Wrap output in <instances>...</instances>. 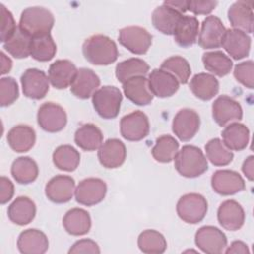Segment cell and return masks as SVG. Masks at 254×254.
<instances>
[{
  "label": "cell",
  "mask_w": 254,
  "mask_h": 254,
  "mask_svg": "<svg viewBox=\"0 0 254 254\" xmlns=\"http://www.w3.org/2000/svg\"><path fill=\"white\" fill-rule=\"evenodd\" d=\"M85 60L94 65H108L118 58V49L109 37L96 34L87 38L82 45Z\"/></svg>",
  "instance_id": "cell-1"
},
{
  "label": "cell",
  "mask_w": 254,
  "mask_h": 254,
  "mask_svg": "<svg viewBox=\"0 0 254 254\" xmlns=\"http://www.w3.org/2000/svg\"><path fill=\"white\" fill-rule=\"evenodd\" d=\"M175 168L183 177L196 178L207 171L208 164L198 147L185 145L175 157Z\"/></svg>",
  "instance_id": "cell-2"
},
{
  "label": "cell",
  "mask_w": 254,
  "mask_h": 254,
  "mask_svg": "<svg viewBox=\"0 0 254 254\" xmlns=\"http://www.w3.org/2000/svg\"><path fill=\"white\" fill-rule=\"evenodd\" d=\"M55 18L52 12L44 7L34 6L26 8L19 21V28L31 37L50 34L54 27Z\"/></svg>",
  "instance_id": "cell-3"
},
{
  "label": "cell",
  "mask_w": 254,
  "mask_h": 254,
  "mask_svg": "<svg viewBox=\"0 0 254 254\" xmlns=\"http://www.w3.org/2000/svg\"><path fill=\"white\" fill-rule=\"evenodd\" d=\"M121 102V91L113 85L102 86L92 95L93 107L97 114L104 119L115 118L119 113Z\"/></svg>",
  "instance_id": "cell-4"
},
{
  "label": "cell",
  "mask_w": 254,
  "mask_h": 254,
  "mask_svg": "<svg viewBox=\"0 0 254 254\" xmlns=\"http://www.w3.org/2000/svg\"><path fill=\"white\" fill-rule=\"evenodd\" d=\"M177 213L179 217L190 224L200 222L207 212V201L199 193H186L177 202Z\"/></svg>",
  "instance_id": "cell-5"
},
{
  "label": "cell",
  "mask_w": 254,
  "mask_h": 254,
  "mask_svg": "<svg viewBox=\"0 0 254 254\" xmlns=\"http://www.w3.org/2000/svg\"><path fill=\"white\" fill-rule=\"evenodd\" d=\"M152 35L143 27L128 26L119 31V43L135 55H144L152 45Z\"/></svg>",
  "instance_id": "cell-6"
},
{
  "label": "cell",
  "mask_w": 254,
  "mask_h": 254,
  "mask_svg": "<svg viewBox=\"0 0 254 254\" xmlns=\"http://www.w3.org/2000/svg\"><path fill=\"white\" fill-rule=\"evenodd\" d=\"M149 131V119L143 111H133L120 120V133L128 141H140L148 136Z\"/></svg>",
  "instance_id": "cell-7"
},
{
  "label": "cell",
  "mask_w": 254,
  "mask_h": 254,
  "mask_svg": "<svg viewBox=\"0 0 254 254\" xmlns=\"http://www.w3.org/2000/svg\"><path fill=\"white\" fill-rule=\"evenodd\" d=\"M37 120L40 127L50 133L62 131L67 122L64 109L55 102L43 103L37 114Z\"/></svg>",
  "instance_id": "cell-8"
},
{
  "label": "cell",
  "mask_w": 254,
  "mask_h": 254,
  "mask_svg": "<svg viewBox=\"0 0 254 254\" xmlns=\"http://www.w3.org/2000/svg\"><path fill=\"white\" fill-rule=\"evenodd\" d=\"M196 246L204 253L219 254L227 246V238L219 228L212 225L200 227L194 236Z\"/></svg>",
  "instance_id": "cell-9"
},
{
  "label": "cell",
  "mask_w": 254,
  "mask_h": 254,
  "mask_svg": "<svg viewBox=\"0 0 254 254\" xmlns=\"http://www.w3.org/2000/svg\"><path fill=\"white\" fill-rule=\"evenodd\" d=\"M107 191L106 184L98 178H87L82 180L76 187L75 200L86 206L95 205L103 200Z\"/></svg>",
  "instance_id": "cell-10"
},
{
  "label": "cell",
  "mask_w": 254,
  "mask_h": 254,
  "mask_svg": "<svg viewBox=\"0 0 254 254\" xmlns=\"http://www.w3.org/2000/svg\"><path fill=\"white\" fill-rule=\"evenodd\" d=\"M242 116L243 111L241 105L228 95H220L212 103V117L221 127L240 121Z\"/></svg>",
  "instance_id": "cell-11"
},
{
  "label": "cell",
  "mask_w": 254,
  "mask_h": 254,
  "mask_svg": "<svg viewBox=\"0 0 254 254\" xmlns=\"http://www.w3.org/2000/svg\"><path fill=\"white\" fill-rule=\"evenodd\" d=\"M199 125L200 118L197 112L190 108H183L175 115L172 129L181 141H190L197 133Z\"/></svg>",
  "instance_id": "cell-12"
},
{
  "label": "cell",
  "mask_w": 254,
  "mask_h": 254,
  "mask_svg": "<svg viewBox=\"0 0 254 254\" xmlns=\"http://www.w3.org/2000/svg\"><path fill=\"white\" fill-rule=\"evenodd\" d=\"M49 77L38 68H28L21 76L22 90L25 96L32 99H42L49 91Z\"/></svg>",
  "instance_id": "cell-13"
},
{
  "label": "cell",
  "mask_w": 254,
  "mask_h": 254,
  "mask_svg": "<svg viewBox=\"0 0 254 254\" xmlns=\"http://www.w3.org/2000/svg\"><path fill=\"white\" fill-rule=\"evenodd\" d=\"M226 29L216 16L206 17L198 34V45L202 49H216L221 47Z\"/></svg>",
  "instance_id": "cell-14"
},
{
  "label": "cell",
  "mask_w": 254,
  "mask_h": 254,
  "mask_svg": "<svg viewBox=\"0 0 254 254\" xmlns=\"http://www.w3.org/2000/svg\"><path fill=\"white\" fill-rule=\"evenodd\" d=\"M211 187L221 195L235 194L245 189L243 178L232 170H218L211 176Z\"/></svg>",
  "instance_id": "cell-15"
},
{
  "label": "cell",
  "mask_w": 254,
  "mask_h": 254,
  "mask_svg": "<svg viewBox=\"0 0 254 254\" xmlns=\"http://www.w3.org/2000/svg\"><path fill=\"white\" fill-rule=\"evenodd\" d=\"M74 191V180L65 175H58L52 178L45 188L46 196L55 203H65L69 201Z\"/></svg>",
  "instance_id": "cell-16"
},
{
  "label": "cell",
  "mask_w": 254,
  "mask_h": 254,
  "mask_svg": "<svg viewBox=\"0 0 254 254\" xmlns=\"http://www.w3.org/2000/svg\"><path fill=\"white\" fill-rule=\"evenodd\" d=\"M217 219L224 229L236 231L243 226L245 213L240 203L233 199H227L220 203L217 210Z\"/></svg>",
  "instance_id": "cell-17"
},
{
  "label": "cell",
  "mask_w": 254,
  "mask_h": 254,
  "mask_svg": "<svg viewBox=\"0 0 254 254\" xmlns=\"http://www.w3.org/2000/svg\"><path fill=\"white\" fill-rule=\"evenodd\" d=\"M126 147L116 138L106 140L98 149V160L106 169H116L123 165L126 159Z\"/></svg>",
  "instance_id": "cell-18"
},
{
  "label": "cell",
  "mask_w": 254,
  "mask_h": 254,
  "mask_svg": "<svg viewBox=\"0 0 254 254\" xmlns=\"http://www.w3.org/2000/svg\"><path fill=\"white\" fill-rule=\"evenodd\" d=\"M149 88L153 95L166 98L174 95L179 89V81L177 78L161 68H155L148 77Z\"/></svg>",
  "instance_id": "cell-19"
},
{
  "label": "cell",
  "mask_w": 254,
  "mask_h": 254,
  "mask_svg": "<svg viewBox=\"0 0 254 254\" xmlns=\"http://www.w3.org/2000/svg\"><path fill=\"white\" fill-rule=\"evenodd\" d=\"M221 46L234 60H241L249 55L251 38L240 30L228 29L225 32Z\"/></svg>",
  "instance_id": "cell-20"
},
{
  "label": "cell",
  "mask_w": 254,
  "mask_h": 254,
  "mask_svg": "<svg viewBox=\"0 0 254 254\" xmlns=\"http://www.w3.org/2000/svg\"><path fill=\"white\" fill-rule=\"evenodd\" d=\"M100 85L98 75L90 68L77 69L76 75L70 85L71 93L80 99H87L93 95Z\"/></svg>",
  "instance_id": "cell-21"
},
{
  "label": "cell",
  "mask_w": 254,
  "mask_h": 254,
  "mask_svg": "<svg viewBox=\"0 0 254 254\" xmlns=\"http://www.w3.org/2000/svg\"><path fill=\"white\" fill-rule=\"evenodd\" d=\"M77 68L74 64L68 60H58L49 67V80L57 89H64L71 85Z\"/></svg>",
  "instance_id": "cell-22"
},
{
  "label": "cell",
  "mask_w": 254,
  "mask_h": 254,
  "mask_svg": "<svg viewBox=\"0 0 254 254\" xmlns=\"http://www.w3.org/2000/svg\"><path fill=\"white\" fill-rule=\"evenodd\" d=\"M17 246L23 254H43L49 248V240L43 231L30 228L20 233Z\"/></svg>",
  "instance_id": "cell-23"
},
{
  "label": "cell",
  "mask_w": 254,
  "mask_h": 254,
  "mask_svg": "<svg viewBox=\"0 0 254 254\" xmlns=\"http://www.w3.org/2000/svg\"><path fill=\"white\" fill-rule=\"evenodd\" d=\"M228 20L233 29L244 33L253 31V10L252 2L236 1L228 9Z\"/></svg>",
  "instance_id": "cell-24"
},
{
  "label": "cell",
  "mask_w": 254,
  "mask_h": 254,
  "mask_svg": "<svg viewBox=\"0 0 254 254\" xmlns=\"http://www.w3.org/2000/svg\"><path fill=\"white\" fill-rule=\"evenodd\" d=\"M122 84L125 96L134 104L143 106L152 102L154 95L149 88V82L145 76L132 77Z\"/></svg>",
  "instance_id": "cell-25"
},
{
  "label": "cell",
  "mask_w": 254,
  "mask_h": 254,
  "mask_svg": "<svg viewBox=\"0 0 254 254\" xmlns=\"http://www.w3.org/2000/svg\"><path fill=\"white\" fill-rule=\"evenodd\" d=\"M7 142L10 148L17 153L28 152L36 143V132L29 125H16L8 132Z\"/></svg>",
  "instance_id": "cell-26"
},
{
  "label": "cell",
  "mask_w": 254,
  "mask_h": 254,
  "mask_svg": "<svg viewBox=\"0 0 254 254\" xmlns=\"http://www.w3.org/2000/svg\"><path fill=\"white\" fill-rule=\"evenodd\" d=\"M9 219L17 225H27L35 218L36 204L28 196H18L8 206Z\"/></svg>",
  "instance_id": "cell-27"
},
{
  "label": "cell",
  "mask_w": 254,
  "mask_h": 254,
  "mask_svg": "<svg viewBox=\"0 0 254 254\" xmlns=\"http://www.w3.org/2000/svg\"><path fill=\"white\" fill-rule=\"evenodd\" d=\"M63 225L68 234L80 236L89 232L91 227V218L86 210L75 207L69 209L64 214L63 218Z\"/></svg>",
  "instance_id": "cell-28"
},
{
  "label": "cell",
  "mask_w": 254,
  "mask_h": 254,
  "mask_svg": "<svg viewBox=\"0 0 254 254\" xmlns=\"http://www.w3.org/2000/svg\"><path fill=\"white\" fill-rule=\"evenodd\" d=\"M183 14L163 4L152 13V24L159 32L165 35H173Z\"/></svg>",
  "instance_id": "cell-29"
},
{
  "label": "cell",
  "mask_w": 254,
  "mask_h": 254,
  "mask_svg": "<svg viewBox=\"0 0 254 254\" xmlns=\"http://www.w3.org/2000/svg\"><path fill=\"white\" fill-rule=\"evenodd\" d=\"M198 20L193 16H182L174 32L176 43L183 47L189 48L192 46L198 36Z\"/></svg>",
  "instance_id": "cell-30"
},
{
  "label": "cell",
  "mask_w": 254,
  "mask_h": 254,
  "mask_svg": "<svg viewBox=\"0 0 254 254\" xmlns=\"http://www.w3.org/2000/svg\"><path fill=\"white\" fill-rule=\"evenodd\" d=\"M190 88L195 97L206 101L210 100L218 93L219 82L214 75L200 72L191 78Z\"/></svg>",
  "instance_id": "cell-31"
},
{
  "label": "cell",
  "mask_w": 254,
  "mask_h": 254,
  "mask_svg": "<svg viewBox=\"0 0 254 254\" xmlns=\"http://www.w3.org/2000/svg\"><path fill=\"white\" fill-rule=\"evenodd\" d=\"M224 145L231 151H242L249 143V129L241 123L233 122L222 130Z\"/></svg>",
  "instance_id": "cell-32"
},
{
  "label": "cell",
  "mask_w": 254,
  "mask_h": 254,
  "mask_svg": "<svg viewBox=\"0 0 254 254\" xmlns=\"http://www.w3.org/2000/svg\"><path fill=\"white\" fill-rule=\"evenodd\" d=\"M103 141L101 130L94 124L86 123L81 125L74 134L75 144L84 151H95L100 148Z\"/></svg>",
  "instance_id": "cell-33"
},
{
  "label": "cell",
  "mask_w": 254,
  "mask_h": 254,
  "mask_svg": "<svg viewBox=\"0 0 254 254\" xmlns=\"http://www.w3.org/2000/svg\"><path fill=\"white\" fill-rule=\"evenodd\" d=\"M11 174L21 185H28L36 181L39 175L37 163L30 157H19L12 163Z\"/></svg>",
  "instance_id": "cell-34"
},
{
  "label": "cell",
  "mask_w": 254,
  "mask_h": 254,
  "mask_svg": "<svg viewBox=\"0 0 254 254\" xmlns=\"http://www.w3.org/2000/svg\"><path fill=\"white\" fill-rule=\"evenodd\" d=\"M57 52V46L51 34L32 37L30 45V56L38 62L51 61Z\"/></svg>",
  "instance_id": "cell-35"
},
{
  "label": "cell",
  "mask_w": 254,
  "mask_h": 254,
  "mask_svg": "<svg viewBox=\"0 0 254 254\" xmlns=\"http://www.w3.org/2000/svg\"><path fill=\"white\" fill-rule=\"evenodd\" d=\"M149 64L138 58H131L120 62L115 67V75L121 83L135 76H145L149 71Z\"/></svg>",
  "instance_id": "cell-36"
},
{
  "label": "cell",
  "mask_w": 254,
  "mask_h": 254,
  "mask_svg": "<svg viewBox=\"0 0 254 254\" xmlns=\"http://www.w3.org/2000/svg\"><path fill=\"white\" fill-rule=\"evenodd\" d=\"M202 63L207 71L220 77L228 74L233 65L230 58H228L221 51L204 53L202 55Z\"/></svg>",
  "instance_id": "cell-37"
},
{
  "label": "cell",
  "mask_w": 254,
  "mask_h": 254,
  "mask_svg": "<svg viewBox=\"0 0 254 254\" xmlns=\"http://www.w3.org/2000/svg\"><path fill=\"white\" fill-rule=\"evenodd\" d=\"M53 162L59 170L72 172L79 165L80 154L70 145H61L53 153Z\"/></svg>",
  "instance_id": "cell-38"
},
{
  "label": "cell",
  "mask_w": 254,
  "mask_h": 254,
  "mask_svg": "<svg viewBox=\"0 0 254 254\" xmlns=\"http://www.w3.org/2000/svg\"><path fill=\"white\" fill-rule=\"evenodd\" d=\"M138 247L143 253L161 254L167 249V241L162 233L154 229H147L138 237Z\"/></svg>",
  "instance_id": "cell-39"
},
{
  "label": "cell",
  "mask_w": 254,
  "mask_h": 254,
  "mask_svg": "<svg viewBox=\"0 0 254 254\" xmlns=\"http://www.w3.org/2000/svg\"><path fill=\"white\" fill-rule=\"evenodd\" d=\"M178 151V141L170 135H163L157 138L155 146L152 149V156L157 162L170 163L175 159Z\"/></svg>",
  "instance_id": "cell-40"
},
{
  "label": "cell",
  "mask_w": 254,
  "mask_h": 254,
  "mask_svg": "<svg viewBox=\"0 0 254 254\" xmlns=\"http://www.w3.org/2000/svg\"><path fill=\"white\" fill-rule=\"evenodd\" d=\"M32 37L17 28L14 35L4 43L3 48L16 59H25L30 56V45Z\"/></svg>",
  "instance_id": "cell-41"
},
{
  "label": "cell",
  "mask_w": 254,
  "mask_h": 254,
  "mask_svg": "<svg viewBox=\"0 0 254 254\" xmlns=\"http://www.w3.org/2000/svg\"><path fill=\"white\" fill-rule=\"evenodd\" d=\"M205 153L206 158L214 166H226L233 160L232 151L229 150L218 138H213L206 143Z\"/></svg>",
  "instance_id": "cell-42"
},
{
  "label": "cell",
  "mask_w": 254,
  "mask_h": 254,
  "mask_svg": "<svg viewBox=\"0 0 254 254\" xmlns=\"http://www.w3.org/2000/svg\"><path fill=\"white\" fill-rule=\"evenodd\" d=\"M161 69L174 75L179 83L186 84L189 81L191 69L189 62L180 56H173L165 60L161 64Z\"/></svg>",
  "instance_id": "cell-43"
},
{
  "label": "cell",
  "mask_w": 254,
  "mask_h": 254,
  "mask_svg": "<svg viewBox=\"0 0 254 254\" xmlns=\"http://www.w3.org/2000/svg\"><path fill=\"white\" fill-rule=\"evenodd\" d=\"M19 96V88L13 77H2L0 79V104L9 106L14 103Z\"/></svg>",
  "instance_id": "cell-44"
},
{
  "label": "cell",
  "mask_w": 254,
  "mask_h": 254,
  "mask_svg": "<svg viewBox=\"0 0 254 254\" xmlns=\"http://www.w3.org/2000/svg\"><path fill=\"white\" fill-rule=\"evenodd\" d=\"M254 64L252 61L242 62L234 66L233 75L238 82L243 84L245 87L252 89L254 86Z\"/></svg>",
  "instance_id": "cell-45"
},
{
  "label": "cell",
  "mask_w": 254,
  "mask_h": 254,
  "mask_svg": "<svg viewBox=\"0 0 254 254\" xmlns=\"http://www.w3.org/2000/svg\"><path fill=\"white\" fill-rule=\"evenodd\" d=\"M0 14H1V37L0 41L2 43L7 42L16 32V22L12 13L3 5L0 4Z\"/></svg>",
  "instance_id": "cell-46"
},
{
  "label": "cell",
  "mask_w": 254,
  "mask_h": 254,
  "mask_svg": "<svg viewBox=\"0 0 254 254\" xmlns=\"http://www.w3.org/2000/svg\"><path fill=\"white\" fill-rule=\"evenodd\" d=\"M217 5V1L208 0H188V10L194 15H207Z\"/></svg>",
  "instance_id": "cell-47"
},
{
  "label": "cell",
  "mask_w": 254,
  "mask_h": 254,
  "mask_svg": "<svg viewBox=\"0 0 254 254\" xmlns=\"http://www.w3.org/2000/svg\"><path fill=\"white\" fill-rule=\"evenodd\" d=\"M68 253H92L99 254L100 249L98 244L91 239H81L76 241L68 250Z\"/></svg>",
  "instance_id": "cell-48"
},
{
  "label": "cell",
  "mask_w": 254,
  "mask_h": 254,
  "mask_svg": "<svg viewBox=\"0 0 254 254\" xmlns=\"http://www.w3.org/2000/svg\"><path fill=\"white\" fill-rule=\"evenodd\" d=\"M14 194V185L6 177H1L0 179V202L5 204L8 202Z\"/></svg>",
  "instance_id": "cell-49"
},
{
  "label": "cell",
  "mask_w": 254,
  "mask_h": 254,
  "mask_svg": "<svg viewBox=\"0 0 254 254\" xmlns=\"http://www.w3.org/2000/svg\"><path fill=\"white\" fill-rule=\"evenodd\" d=\"M225 253L229 254V253H241V254H246L249 253V249L247 247V245L239 240H235L233 241L230 246L227 247V249L225 250Z\"/></svg>",
  "instance_id": "cell-50"
},
{
  "label": "cell",
  "mask_w": 254,
  "mask_h": 254,
  "mask_svg": "<svg viewBox=\"0 0 254 254\" xmlns=\"http://www.w3.org/2000/svg\"><path fill=\"white\" fill-rule=\"evenodd\" d=\"M253 161H254V157L251 155L244 160L243 165H242V172L249 181H253V177H254Z\"/></svg>",
  "instance_id": "cell-51"
},
{
  "label": "cell",
  "mask_w": 254,
  "mask_h": 254,
  "mask_svg": "<svg viewBox=\"0 0 254 254\" xmlns=\"http://www.w3.org/2000/svg\"><path fill=\"white\" fill-rule=\"evenodd\" d=\"M163 4L175 9L181 14L185 13L188 10V0H171L165 1Z\"/></svg>",
  "instance_id": "cell-52"
},
{
  "label": "cell",
  "mask_w": 254,
  "mask_h": 254,
  "mask_svg": "<svg viewBox=\"0 0 254 254\" xmlns=\"http://www.w3.org/2000/svg\"><path fill=\"white\" fill-rule=\"evenodd\" d=\"M0 58H1V74H5L11 70L12 61L3 52L0 53Z\"/></svg>",
  "instance_id": "cell-53"
}]
</instances>
